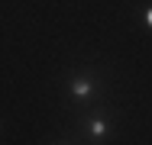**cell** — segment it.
Masks as SVG:
<instances>
[{
    "label": "cell",
    "mask_w": 152,
    "mask_h": 145,
    "mask_svg": "<svg viewBox=\"0 0 152 145\" xmlns=\"http://www.w3.org/2000/svg\"><path fill=\"white\" fill-rule=\"evenodd\" d=\"M84 132H88V139L94 145H104L110 139V132H113V116H110V110H104V107L91 110L88 119H84Z\"/></svg>",
    "instance_id": "obj_2"
},
{
    "label": "cell",
    "mask_w": 152,
    "mask_h": 145,
    "mask_svg": "<svg viewBox=\"0 0 152 145\" xmlns=\"http://www.w3.org/2000/svg\"><path fill=\"white\" fill-rule=\"evenodd\" d=\"M65 90H68V97L78 100V103L94 100V97L100 94V78H97V71H75V74L65 81Z\"/></svg>",
    "instance_id": "obj_1"
},
{
    "label": "cell",
    "mask_w": 152,
    "mask_h": 145,
    "mask_svg": "<svg viewBox=\"0 0 152 145\" xmlns=\"http://www.w3.org/2000/svg\"><path fill=\"white\" fill-rule=\"evenodd\" d=\"M52 145H75V142H68V139H58V142H52Z\"/></svg>",
    "instance_id": "obj_4"
},
{
    "label": "cell",
    "mask_w": 152,
    "mask_h": 145,
    "mask_svg": "<svg viewBox=\"0 0 152 145\" xmlns=\"http://www.w3.org/2000/svg\"><path fill=\"white\" fill-rule=\"evenodd\" d=\"M142 23L152 29V7H146V10H142Z\"/></svg>",
    "instance_id": "obj_3"
}]
</instances>
